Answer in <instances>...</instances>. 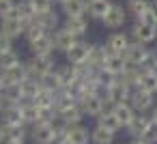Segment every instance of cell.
Listing matches in <instances>:
<instances>
[{"label": "cell", "mask_w": 157, "mask_h": 144, "mask_svg": "<svg viewBox=\"0 0 157 144\" xmlns=\"http://www.w3.org/2000/svg\"><path fill=\"white\" fill-rule=\"evenodd\" d=\"M24 65H26L28 78L39 80L43 73H48L56 67V60H54V54H43V56H30V60L24 63Z\"/></svg>", "instance_id": "cell-1"}, {"label": "cell", "mask_w": 157, "mask_h": 144, "mask_svg": "<svg viewBox=\"0 0 157 144\" xmlns=\"http://www.w3.org/2000/svg\"><path fill=\"white\" fill-rule=\"evenodd\" d=\"M105 90V95H103V99H105V103H110V105H114V103H123V101H129V95H131V88L116 75L114 78V82L108 86V88H103Z\"/></svg>", "instance_id": "cell-2"}, {"label": "cell", "mask_w": 157, "mask_h": 144, "mask_svg": "<svg viewBox=\"0 0 157 144\" xmlns=\"http://www.w3.org/2000/svg\"><path fill=\"white\" fill-rule=\"evenodd\" d=\"M101 22H103L105 28L118 30V28H123L125 22H127V9H125L123 5H114V2H112V7L108 9V13L101 17Z\"/></svg>", "instance_id": "cell-3"}, {"label": "cell", "mask_w": 157, "mask_h": 144, "mask_svg": "<svg viewBox=\"0 0 157 144\" xmlns=\"http://www.w3.org/2000/svg\"><path fill=\"white\" fill-rule=\"evenodd\" d=\"M24 28H26V24L17 17L15 11H13L11 15H7V17L0 20V32L7 35L9 39H20V37L24 35Z\"/></svg>", "instance_id": "cell-4"}, {"label": "cell", "mask_w": 157, "mask_h": 144, "mask_svg": "<svg viewBox=\"0 0 157 144\" xmlns=\"http://www.w3.org/2000/svg\"><path fill=\"white\" fill-rule=\"evenodd\" d=\"M78 105L82 108L84 114H88V116H99V114L105 110V99H103L101 93H97V95H86V97H80V99H78Z\"/></svg>", "instance_id": "cell-5"}, {"label": "cell", "mask_w": 157, "mask_h": 144, "mask_svg": "<svg viewBox=\"0 0 157 144\" xmlns=\"http://www.w3.org/2000/svg\"><path fill=\"white\" fill-rule=\"evenodd\" d=\"M131 37H133V41H140V43L148 45L157 39V26H151L142 20H136V24L131 28Z\"/></svg>", "instance_id": "cell-6"}, {"label": "cell", "mask_w": 157, "mask_h": 144, "mask_svg": "<svg viewBox=\"0 0 157 144\" xmlns=\"http://www.w3.org/2000/svg\"><path fill=\"white\" fill-rule=\"evenodd\" d=\"M146 52H148V47H146L144 43H140V41H129L127 47L123 50V58H125V63H127L129 67H138V65L142 63V58L146 56Z\"/></svg>", "instance_id": "cell-7"}, {"label": "cell", "mask_w": 157, "mask_h": 144, "mask_svg": "<svg viewBox=\"0 0 157 144\" xmlns=\"http://www.w3.org/2000/svg\"><path fill=\"white\" fill-rule=\"evenodd\" d=\"M50 37H52V43H54V52H67L75 41H78V37L75 35H71L67 28H63V26H58L54 32H50Z\"/></svg>", "instance_id": "cell-8"}, {"label": "cell", "mask_w": 157, "mask_h": 144, "mask_svg": "<svg viewBox=\"0 0 157 144\" xmlns=\"http://www.w3.org/2000/svg\"><path fill=\"white\" fill-rule=\"evenodd\" d=\"M28 135L35 144H54V129L50 123H35Z\"/></svg>", "instance_id": "cell-9"}, {"label": "cell", "mask_w": 157, "mask_h": 144, "mask_svg": "<svg viewBox=\"0 0 157 144\" xmlns=\"http://www.w3.org/2000/svg\"><path fill=\"white\" fill-rule=\"evenodd\" d=\"M88 50H90V45L84 43L82 39H78V41L65 52L67 63H69V65H82V63H86V58H88Z\"/></svg>", "instance_id": "cell-10"}, {"label": "cell", "mask_w": 157, "mask_h": 144, "mask_svg": "<svg viewBox=\"0 0 157 144\" xmlns=\"http://www.w3.org/2000/svg\"><path fill=\"white\" fill-rule=\"evenodd\" d=\"M129 105L136 112H146V110L153 108V95L142 90V88H133L131 95H129Z\"/></svg>", "instance_id": "cell-11"}, {"label": "cell", "mask_w": 157, "mask_h": 144, "mask_svg": "<svg viewBox=\"0 0 157 144\" xmlns=\"http://www.w3.org/2000/svg\"><path fill=\"white\" fill-rule=\"evenodd\" d=\"M127 67H129V65L125 63L123 54H108L105 60H103V65H101V71H105V73H110V75H121Z\"/></svg>", "instance_id": "cell-12"}, {"label": "cell", "mask_w": 157, "mask_h": 144, "mask_svg": "<svg viewBox=\"0 0 157 144\" xmlns=\"http://www.w3.org/2000/svg\"><path fill=\"white\" fill-rule=\"evenodd\" d=\"M26 78H28L26 65H24V63H17L15 67L2 71V86H7V84H22Z\"/></svg>", "instance_id": "cell-13"}, {"label": "cell", "mask_w": 157, "mask_h": 144, "mask_svg": "<svg viewBox=\"0 0 157 144\" xmlns=\"http://www.w3.org/2000/svg\"><path fill=\"white\" fill-rule=\"evenodd\" d=\"M33 22H37L45 32H54L58 26H60V17H58V13L52 9V11H45V13H39V15H35V20Z\"/></svg>", "instance_id": "cell-14"}, {"label": "cell", "mask_w": 157, "mask_h": 144, "mask_svg": "<svg viewBox=\"0 0 157 144\" xmlns=\"http://www.w3.org/2000/svg\"><path fill=\"white\" fill-rule=\"evenodd\" d=\"M129 43V37L127 32H112L108 39H105V50L110 54H123V50L127 47Z\"/></svg>", "instance_id": "cell-15"}, {"label": "cell", "mask_w": 157, "mask_h": 144, "mask_svg": "<svg viewBox=\"0 0 157 144\" xmlns=\"http://www.w3.org/2000/svg\"><path fill=\"white\" fill-rule=\"evenodd\" d=\"M65 133H67V142H69V144H88V140H90L88 129L82 127L80 123H78V125H69Z\"/></svg>", "instance_id": "cell-16"}, {"label": "cell", "mask_w": 157, "mask_h": 144, "mask_svg": "<svg viewBox=\"0 0 157 144\" xmlns=\"http://www.w3.org/2000/svg\"><path fill=\"white\" fill-rule=\"evenodd\" d=\"M63 28H67L71 35H75V37L80 39V37H82V35H86V30H88V20H86L84 15L67 17V20H65V24H63Z\"/></svg>", "instance_id": "cell-17"}, {"label": "cell", "mask_w": 157, "mask_h": 144, "mask_svg": "<svg viewBox=\"0 0 157 144\" xmlns=\"http://www.w3.org/2000/svg\"><path fill=\"white\" fill-rule=\"evenodd\" d=\"M0 125H24L22 123V112H20V105L13 103V105H2L0 110Z\"/></svg>", "instance_id": "cell-18"}, {"label": "cell", "mask_w": 157, "mask_h": 144, "mask_svg": "<svg viewBox=\"0 0 157 144\" xmlns=\"http://www.w3.org/2000/svg\"><path fill=\"white\" fill-rule=\"evenodd\" d=\"M28 47H30V52H33V56H43V54H54V43H52V37H50V32H48V35H43V37H39L37 41H33V43H28Z\"/></svg>", "instance_id": "cell-19"}, {"label": "cell", "mask_w": 157, "mask_h": 144, "mask_svg": "<svg viewBox=\"0 0 157 144\" xmlns=\"http://www.w3.org/2000/svg\"><path fill=\"white\" fill-rule=\"evenodd\" d=\"M0 99H2V105H13V103H20L24 97H22V90H20V84H7L0 90Z\"/></svg>", "instance_id": "cell-20"}, {"label": "cell", "mask_w": 157, "mask_h": 144, "mask_svg": "<svg viewBox=\"0 0 157 144\" xmlns=\"http://www.w3.org/2000/svg\"><path fill=\"white\" fill-rule=\"evenodd\" d=\"M60 11L67 17L84 15L86 13V0H63V2H60Z\"/></svg>", "instance_id": "cell-21"}, {"label": "cell", "mask_w": 157, "mask_h": 144, "mask_svg": "<svg viewBox=\"0 0 157 144\" xmlns=\"http://www.w3.org/2000/svg\"><path fill=\"white\" fill-rule=\"evenodd\" d=\"M112 7L110 0H86V13L93 17V20H101L108 9Z\"/></svg>", "instance_id": "cell-22"}, {"label": "cell", "mask_w": 157, "mask_h": 144, "mask_svg": "<svg viewBox=\"0 0 157 144\" xmlns=\"http://www.w3.org/2000/svg\"><path fill=\"white\" fill-rule=\"evenodd\" d=\"M5 129V142H26L28 129L26 125H2Z\"/></svg>", "instance_id": "cell-23"}, {"label": "cell", "mask_w": 157, "mask_h": 144, "mask_svg": "<svg viewBox=\"0 0 157 144\" xmlns=\"http://www.w3.org/2000/svg\"><path fill=\"white\" fill-rule=\"evenodd\" d=\"M20 112H22V123L24 125H35L37 123V103L30 99H22L20 103Z\"/></svg>", "instance_id": "cell-24"}, {"label": "cell", "mask_w": 157, "mask_h": 144, "mask_svg": "<svg viewBox=\"0 0 157 144\" xmlns=\"http://www.w3.org/2000/svg\"><path fill=\"white\" fill-rule=\"evenodd\" d=\"M146 123H148V116H144L142 112H136V114L131 116V120H129L125 127H127L129 135L140 138V135H142V131H144V127H146Z\"/></svg>", "instance_id": "cell-25"}, {"label": "cell", "mask_w": 157, "mask_h": 144, "mask_svg": "<svg viewBox=\"0 0 157 144\" xmlns=\"http://www.w3.org/2000/svg\"><path fill=\"white\" fill-rule=\"evenodd\" d=\"M136 88H142L151 95H157V71H142Z\"/></svg>", "instance_id": "cell-26"}, {"label": "cell", "mask_w": 157, "mask_h": 144, "mask_svg": "<svg viewBox=\"0 0 157 144\" xmlns=\"http://www.w3.org/2000/svg\"><path fill=\"white\" fill-rule=\"evenodd\" d=\"M108 54H110V52L105 50V45H90L86 63H88L90 67H95V69H101V65H103V60H105Z\"/></svg>", "instance_id": "cell-27"}, {"label": "cell", "mask_w": 157, "mask_h": 144, "mask_svg": "<svg viewBox=\"0 0 157 144\" xmlns=\"http://www.w3.org/2000/svg\"><path fill=\"white\" fill-rule=\"evenodd\" d=\"M112 114H114V116L118 118V123L125 127V125L131 120V116L136 114V110L129 105V101H123V103H114V105H112Z\"/></svg>", "instance_id": "cell-28"}, {"label": "cell", "mask_w": 157, "mask_h": 144, "mask_svg": "<svg viewBox=\"0 0 157 144\" xmlns=\"http://www.w3.org/2000/svg\"><path fill=\"white\" fill-rule=\"evenodd\" d=\"M97 125L99 127H103V129H108V131H112V133H116L123 125L118 123V118L112 114V110H103L99 116H97Z\"/></svg>", "instance_id": "cell-29"}, {"label": "cell", "mask_w": 157, "mask_h": 144, "mask_svg": "<svg viewBox=\"0 0 157 144\" xmlns=\"http://www.w3.org/2000/svg\"><path fill=\"white\" fill-rule=\"evenodd\" d=\"M39 86L41 88H45V90H52V93H56L63 84H60V78H58V73H56V69H52V71H48V73H43L39 80Z\"/></svg>", "instance_id": "cell-30"}, {"label": "cell", "mask_w": 157, "mask_h": 144, "mask_svg": "<svg viewBox=\"0 0 157 144\" xmlns=\"http://www.w3.org/2000/svg\"><path fill=\"white\" fill-rule=\"evenodd\" d=\"M58 116L67 123V127L69 125H78V123H82V116H84V112H82V108L78 105V103H73L71 108H67V110H60L58 112Z\"/></svg>", "instance_id": "cell-31"}, {"label": "cell", "mask_w": 157, "mask_h": 144, "mask_svg": "<svg viewBox=\"0 0 157 144\" xmlns=\"http://www.w3.org/2000/svg\"><path fill=\"white\" fill-rule=\"evenodd\" d=\"M56 69V73H58V78H60V84L63 86H69V84H73L75 80H78V71H75V67L73 65H60V67H54Z\"/></svg>", "instance_id": "cell-32"}, {"label": "cell", "mask_w": 157, "mask_h": 144, "mask_svg": "<svg viewBox=\"0 0 157 144\" xmlns=\"http://www.w3.org/2000/svg\"><path fill=\"white\" fill-rule=\"evenodd\" d=\"M148 9H151V0H129L127 2V13L133 15V20H140Z\"/></svg>", "instance_id": "cell-33"}, {"label": "cell", "mask_w": 157, "mask_h": 144, "mask_svg": "<svg viewBox=\"0 0 157 144\" xmlns=\"http://www.w3.org/2000/svg\"><path fill=\"white\" fill-rule=\"evenodd\" d=\"M90 142L93 144H114V133L97 125V129L90 131Z\"/></svg>", "instance_id": "cell-34"}, {"label": "cell", "mask_w": 157, "mask_h": 144, "mask_svg": "<svg viewBox=\"0 0 157 144\" xmlns=\"http://www.w3.org/2000/svg\"><path fill=\"white\" fill-rule=\"evenodd\" d=\"M20 90H22V97L24 99H35V95L41 90V86H39V82L37 80H33V78H26L22 84H20Z\"/></svg>", "instance_id": "cell-35"}, {"label": "cell", "mask_w": 157, "mask_h": 144, "mask_svg": "<svg viewBox=\"0 0 157 144\" xmlns=\"http://www.w3.org/2000/svg\"><path fill=\"white\" fill-rule=\"evenodd\" d=\"M43 35H48V32H45L37 22H28V24H26V28H24V35H22V37H24L28 43H33V41H37V39H39V37H43Z\"/></svg>", "instance_id": "cell-36"}, {"label": "cell", "mask_w": 157, "mask_h": 144, "mask_svg": "<svg viewBox=\"0 0 157 144\" xmlns=\"http://www.w3.org/2000/svg\"><path fill=\"white\" fill-rule=\"evenodd\" d=\"M17 63H22V58H20V54H17L15 50H7V52L0 54V69H2V71L15 67Z\"/></svg>", "instance_id": "cell-37"}, {"label": "cell", "mask_w": 157, "mask_h": 144, "mask_svg": "<svg viewBox=\"0 0 157 144\" xmlns=\"http://www.w3.org/2000/svg\"><path fill=\"white\" fill-rule=\"evenodd\" d=\"M39 108H43V105H54V93L52 90H45V88H41L37 95H35V99H33Z\"/></svg>", "instance_id": "cell-38"}, {"label": "cell", "mask_w": 157, "mask_h": 144, "mask_svg": "<svg viewBox=\"0 0 157 144\" xmlns=\"http://www.w3.org/2000/svg\"><path fill=\"white\" fill-rule=\"evenodd\" d=\"M140 138H144L146 142L155 144V142H157V120L148 118V123H146V127H144V131H142V135H140Z\"/></svg>", "instance_id": "cell-39"}, {"label": "cell", "mask_w": 157, "mask_h": 144, "mask_svg": "<svg viewBox=\"0 0 157 144\" xmlns=\"http://www.w3.org/2000/svg\"><path fill=\"white\" fill-rule=\"evenodd\" d=\"M28 2H30V7H33L35 15H39V13H45V11H52V9H54V0H28Z\"/></svg>", "instance_id": "cell-40"}, {"label": "cell", "mask_w": 157, "mask_h": 144, "mask_svg": "<svg viewBox=\"0 0 157 144\" xmlns=\"http://www.w3.org/2000/svg\"><path fill=\"white\" fill-rule=\"evenodd\" d=\"M155 58H157V52L148 50L146 56L142 58V63L138 65V69H140V71H155Z\"/></svg>", "instance_id": "cell-41"}, {"label": "cell", "mask_w": 157, "mask_h": 144, "mask_svg": "<svg viewBox=\"0 0 157 144\" xmlns=\"http://www.w3.org/2000/svg\"><path fill=\"white\" fill-rule=\"evenodd\" d=\"M15 0H0V20L2 17H7V15H11L13 11H15Z\"/></svg>", "instance_id": "cell-42"}, {"label": "cell", "mask_w": 157, "mask_h": 144, "mask_svg": "<svg viewBox=\"0 0 157 144\" xmlns=\"http://www.w3.org/2000/svg\"><path fill=\"white\" fill-rule=\"evenodd\" d=\"M7 50H13V39H9L7 35L0 32V54L7 52Z\"/></svg>", "instance_id": "cell-43"}, {"label": "cell", "mask_w": 157, "mask_h": 144, "mask_svg": "<svg viewBox=\"0 0 157 144\" xmlns=\"http://www.w3.org/2000/svg\"><path fill=\"white\" fill-rule=\"evenodd\" d=\"M140 20H142V22H146V24H151V26H157V17L153 15V11H151V9H148V11H146Z\"/></svg>", "instance_id": "cell-44"}, {"label": "cell", "mask_w": 157, "mask_h": 144, "mask_svg": "<svg viewBox=\"0 0 157 144\" xmlns=\"http://www.w3.org/2000/svg\"><path fill=\"white\" fill-rule=\"evenodd\" d=\"M129 144H151V142H146L144 138H133V140H131Z\"/></svg>", "instance_id": "cell-45"}, {"label": "cell", "mask_w": 157, "mask_h": 144, "mask_svg": "<svg viewBox=\"0 0 157 144\" xmlns=\"http://www.w3.org/2000/svg\"><path fill=\"white\" fill-rule=\"evenodd\" d=\"M151 11H153V15L157 17V0H155V2H151Z\"/></svg>", "instance_id": "cell-46"}, {"label": "cell", "mask_w": 157, "mask_h": 144, "mask_svg": "<svg viewBox=\"0 0 157 144\" xmlns=\"http://www.w3.org/2000/svg\"><path fill=\"white\" fill-rule=\"evenodd\" d=\"M0 144H5V129H2V125H0Z\"/></svg>", "instance_id": "cell-47"}, {"label": "cell", "mask_w": 157, "mask_h": 144, "mask_svg": "<svg viewBox=\"0 0 157 144\" xmlns=\"http://www.w3.org/2000/svg\"><path fill=\"white\" fill-rule=\"evenodd\" d=\"M151 118H153V120H157V105L153 108V112H151Z\"/></svg>", "instance_id": "cell-48"}, {"label": "cell", "mask_w": 157, "mask_h": 144, "mask_svg": "<svg viewBox=\"0 0 157 144\" xmlns=\"http://www.w3.org/2000/svg\"><path fill=\"white\" fill-rule=\"evenodd\" d=\"M0 90H2V69H0Z\"/></svg>", "instance_id": "cell-49"}, {"label": "cell", "mask_w": 157, "mask_h": 144, "mask_svg": "<svg viewBox=\"0 0 157 144\" xmlns=\"http://www.w3.org/2000/svg\"><path fill=\"white\" fill-rule=\"evenodd\" d=\"M5 144H26V142H5Z\"/></svg>", "instance_id": "cell-50"}, {"label": "cell", "mask_w": 157, "mask_h": 144, "mask_svg": "<svg viewBox=\"0 0 157 144\" xmlns=\"http://www.w3.org/2000/svg\"><path fill=\"white\" fill-rule=\"evenodd\" d=\"M155 71H157V58H155Z\"/></svg>", "instance_id": "cell-51"}, {"label": "cell", "mask_w": 157, "mask_h": 144, "mask_svg": "<svg viewBox=\"0 0 157 144\" xmlns=\"http://www.w3.org/2000/svg\"><path fill=\"white\" fill-rule=\"evenodd\" d=\"M0 110H2V99H0Z\"/></svg>", "instance_id": "cell-52"}, {"label": "cell", "mask_w": 157, "mask_h": 144, "mask_svg": "<svg viewBox=\"0 0 157 144\" xmlns=\"http://www.w3.org/2000/svg\"><path fill=\"white\" fill-rule=\"evenodd\" d=\"M54 2H63V0H54Z\"/></svg>", "instance_id": "cell-53"}, {"label": "cell", "mask_w": 157, "mask_h": 144, "mask_svg": "<svg viewBox=\"0 0 157 144\" xmlns=\"http://www.w3.org/2000/svg\"><path fill=\"white\" fill-rule=\"evenodd\" d=\"M155 41H157V39H155Z\"/></svg>", "instance_id": "cell-54"}]
</instances>
